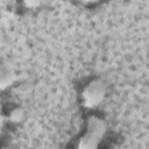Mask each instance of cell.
<instances>
[{
	"instance_id": "3",
	"label": "cell",
	"mask_w": 149,
	"mask_h": 149,
	"mask_svg": "<svg viewBox=\"0 0 149 149\" xmlns=\"http://www.w3.org/2000/svg\"><path fill=\"white\" fill-rule=\"evenodd\" d=\"M16 74L12 65L1 64L0 65V92L9 88L15 81Z\"/></svg>"
},
{
	"instance_id": "7",
	"label": "cell",
	"mask_w": 149,
	"mask_h": 149,
	"mask_svg": "<svg viewBox=\"0 0 149 149\" xmlns=\"http://www.w3.org/2000/svg\"><path fill=\"white\" fill-rule=\"evenodd\" d=\"M80 1H83L84 3H93V2H97L98 0H80Z\"/></svg>"
},
{
	"instance_id": "2",
	"label": "cell",
	"mask_w": 149,
	"mask_h": 149,
	"mask_svg": "<svg viewBox=\"0 0 149 149\" xmlns=\"http://www.w3.org/2000/svg\"><path fill=\"white\" fill-rule=\"evenodd\" d=\"M106 87L102 80L93 79L91 80L81 92V104L85 108L92 109L98 107L105 99Z\"/></svg>"
},
{
	"instance_id": "6",
	"label": "cell",
	"mask_w": 149,
	"mask_h": 149,
	"mask_svg": "<svg viewBox=\"0 0 149 149\" xmlns=\"http://www.w3.org/2000/svg\"><path fill=\"white\" fill-rule=\"evenodd\" d=\"M3 122H5V118L2 115V112H1V104H0V133L2 130V127H3Z\"/></svg>"
},
{
	"instance_id": "4",
	"label": "cell",
	"mask_w": 149,
	"mask_h": 149,
	"mask_svg": "<svg viewBox=\"0 0 149 149\" xmlns=\"http://www.w3.org/2000/svg\"><path fill=\"white\" fill-rule=\"evenodd\" d=\"M24 118V112L22 108H14L10 111V113L8 114V120L13 123H17V122H21Z\"/></svg>"
},
{
	"instance_id": "1",
	"label": "cell",
	"mask_w": 149,
	"mask_h": 149,
	"mask_svg": "<svg viewBox=\"0 0 149 149\" xmlns=\"http://www.w3.org/2000/svg\"><path fill=\"white\" fill-rule=\"evenodd\" d=\"M106 133V123L98 116H90L87 119L86 132L81 135L77 147L79 149H95L100 144Z\"/></svg>"
},
{
	"instance_id": "5",
	"label": "cell",
	"mask_w": 149,
	"mask_h": 149,
	"mask_svg": "<svg viewBox=\"0 0 149 149\" xmlns=\"http://www.w3.org/2000/svg\"><path fill=\"white\" fill-rule=\"evenodd\" d=\"M21 1L27 8H37L43 2V0H21Z\"/></svg>"
}]
</instances>
